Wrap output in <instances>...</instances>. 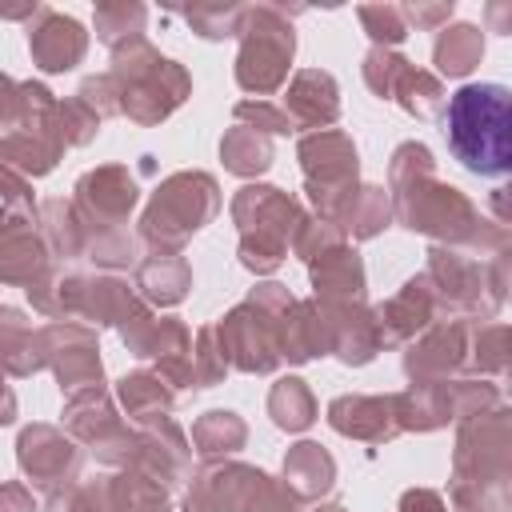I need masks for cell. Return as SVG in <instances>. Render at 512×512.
Returning a JSON list of instances; mask_svg holds the SVG:
<instances>
[{
	"instance_id": "obj_3",
	"label": "cell",
	"mask_w": 512,
	"mask_h": 512,
	"mask_svg": "<svg viewBox=\"0 0 512 512\" xmlns=\"http://www.w3.org/2000/svg\"><path fill=\"white\" fill-rule=\"evenodd\" d=\"M116 80H120L116 108H124L140 124H152V120L168 116L188 92V76L172 60L156 56L144 40H136L128 52L116 56Z\"/></svg>"
},
{
	"instance_id": "obj_19",
	"label": "cell",
	"mask_w": 512,
	"mask_h": 512,
	"mask_svg": "<svg viewBox=\"0 0 512 512\" xmlns=\"http://www.w3.org/2000/svg\"><path fill=\"white\" fill-rule=\"evenodd\" d=\"M480 32L472 28V24H460V28H452V32H444L440 36V44H436V64H440V72H448V76H464L476 60H480Z\"/></svg>"
},
{
	"instance_id": "obj_11",
	"label": "cell",
	"mask_w": 512,
	"mask_h": 512,
	"mask_svg": "<svg viewBox=\"0 0 512 512\" xmlns=\"http://www.w3.org/2000/svg\"><path fill=\"white\" fill-rule=\"evenodd\" d=\"M40 268H44V252L32 236V224H20V220L4 216V224H0V280H16V284L36 288Z\"/></svg>"
},
{
	"instance_id": "obj_27",
	"label": "cell",
	"mask_w": 512,
	"mask_h": 512,
	"mask_svg": "<svg viewBox=\"0 0 512 512\" xmlns=\"http://www.w3.org/2000/svg\"><path fill=\"white\" fill-rule=\"evenodd\" d=\"M0 512H32V500L24 496V488L8 484V488H0Z\"/></svg>"
},
{
	"instance_id": "obj_25",
	"label": "cell",
	"mask_w": 512,
	"mask_h": 512,
	"mask_svg": "<svg viewBox=\"0 0 512 512\" xmlns=\"http://www.w3.org/2000/svg\"><path fill=\"white\" fill-rule=\"evenodd\" d=\"M236 16H240V8H196V12H188V20H196L200 28H204V36H232V24H236Z\"/></svg>"
},
{
	"instance_id": "obj_28",
	"label": "cell",
	"mask_w": 512,
	"mask_h": 512,
	"mask_svg": "<svg viewBox=\"0 0 512 512\" xmlns=\"http://www.w3.org/2000/svg\"><path fill=\"white\" fill-rule=\"evenodd\" d=\"M404 512H444L436 492H408L404 496Z\"/></svg>"
},
{
	"instance_id": "obj_17",
	"label": "cell",
	"mask_w": 512,
	"mask_h": 512,
	"mask_svg": "<svg viewBox=\"0 0 512 512\" xmlns=\"http://www.w3.org/2000/svg\"><path fill=\"white\" fill-rule=\"evenodd\" d=\"M284 476L292 480L296 496H320L332 484V460L316 444H296L292 456L284 460Z\"/></svg>"
},
{
	"instance_id": "obj_22",
	"label": "cell",
	"mask_w": 512,
	"mask_h": 512,
	"mask_svg": "<svg viewBox=\"0 0 512 512\" xmlns=\"http://www.w3.org/2000/svg\"><path fill=\"white\" fill-rule=\"evenodd\" d=\"M244 440V424L232 416V412H208L200 424H196V444L200 452H232L236 444Z\"/></svg>"
},
{
	"instance_id": "obj_23",
	"label": "cell",
	"mask_w": 512,
	"mask_h": 512,
	"mask_svg": "<svg viewBox=\"0 0 512 512\" xmlns=\"http://www.w3.org/2000/svg\"><path fill=\"white\" fill-rule=\"evenodd\" d=\"M120 396H124L132 416H160L164 412V392H160V380H152V376H128L120 384Z\"/></svg>"
},
{
	"instance_id": "obj_8",
	"label": "cell",
	"mask_w": 512,
	"mask_h": 512,
	"mask_svg": "<svg viewBox=\"0 0 512 512\" xmlns=\"http://www.w3.org/2000/svg\"><path fill=\"white\" fill-rule=\"evenodd\" d=\"M364 76H368V84H372L380 96H396V100H400L408 112H416V116H428V112L436 108V100H440V80H436V76L416 72L408 60L388 56V52H380V48L368 56Z\"/></svg>"
},
{
	"instance_id": "obj_2",
	"label": "cell",
	"mask_w": 512,
	"mask_h": 512,
	"mask_svg": "<svg viewBox=\"0 0 512 512\" xmlns=\"http://www.w3.org/2000/svg\"><path fill=\"white\" fill-rule=\"evenodd\" d=\"M392 176H396V212L408 228H420V232H440V236H476V212L472 204L440 184L432 176V156L428 148L420 144H404L396 152V164H392Z\"/></svg>"
},
{
	"instance_id": "obj_21",
	"label": "cell",
	"mask_w": 512,
	"mask_h": 512,
	"mask_svg": "<svg viewBox=\"0 0 512 512\" xmlns=\"http://www.w3.org/2000/svg\"><path fill=\"white\" fill-rule=\"evenodd\" d=\"M268 408H272V416H276L280 428H304L312 420V412H316L312 408V396H308V388L300 380H280L276 392H272V400H268Z\"/></svg>"
},
{
	"instance_id": "obj_30",
	"label": "cell",
	"mask_w": 512,
	"mask_h": 512,
	"mask_svg": "<svg viewBox=\"0 0 512 512\" xmlns=\"http://www.w3.org/2000/svg\"><path fill=\"white\" fill-rule=\"evenodd\" d=\"M328 512H340V508H328Z\"/></svg>"
},
{
	"instance_id": "obj_4",
	"label": "cell",
	"mask_w": 512,
	"mask_h": 512,
	"mask_svg": "<svg viewBox=\"0 0 512 512\" xmlns=\"http://www.w3.org/2000/svg\"><path fill=\"white\" fill-rule=\"evenodd\" d=\"M236 220H240V232H244V264L256 268V272H268L280 264L284 256V244L292 232H300V212L292 200H284L276 188H244L236 196Z\"/></svg>"
},
{
	"instance_id": "obj_24",
	"label": "cell",
	"mask_w": 512,
	"mask_h": 512,
	"mask_svg": "<svg viewBox=\"0 0 512 512\" xmlns=\"http://www.w3.org/2000/svg\"><path fill=\"white\" fill-rule=\"evenodd\" d=\"M360 16H364V24L372 28L376 40H404V24H400L396 8H364Z\"/></svg>"
},
{
	"instance_id": "obj_14",
	"label": "cell",
	"mask_w": 512,
	"mask_h": 512,
	"mask_svg": "<svg viewBox=\"0 0 512 512\" xmlns=\"http://www.w3.org/2000/svg\"><path fill=\"white\" fill-rule=\"evenodd\" d=\"M336 84L332 76L324 72H300L292 92H288V120H300V124H328L336 120Z\"/></svg>"
},
{
	"instance_id": "obj_12",
	"label": "cell",
	"mask_w": 512,
	"mask_h": 512,
	"mask_svg": "<svg viewBox=\"0 0 512 512\" xmlns=\"http://www.w3.org/2000/svg\"><path fill=\"white\" fill-rule=\"evenodd\" d=\"M32 56L48 72H64L84 56V32L68 16H44V24L32 32Z\"/></svg>"
},
{
	"instance_id": "obj_26",
	"label": "cell",
	"mask_w": 512,
	"mask_h": 512,
	"mask_svg": "<svg viewBox=\"0 0 512 512\" xmlns=\"http://www.w3.org/2000/svg\"><path fill=\"white\" fill-rule=\"evenodd\" d=\"M236 116H240V120H256V124H264L268 132H292V120H288L280 108H268V104H240Z\"/></svg>"
},
{
	"instance_id": "obj_6",
	"label": "cell",
	"mask_w": 512,
	"mask_h": 512,
	"mask_svg": "<svg viewBox=\"0 0 512 512\" xmlns=\"http://www.w3.org/2000/svg\"><path fill=\"white\" fill-rule=\"evenodd\" d=\"M300 160L308 172V192L324 216H340L356 196V152L340 132H316L300 144Z\"/></svg>"
},
{
	"instance_id": "obj_7",
	"label": "cell",
	"mask_w": 512,
	"mask_h": 512,
	"mask_svg": "<svg viewBox=\"0 0 512 512\" xmlns=\"http://www.w3.org/2000/svg\"><path fill=\"white\" fill-rule=\"evenodd\" d=\"M292 60V28L280 20L276 8H260L252 12V28L244 36L240 48V64H236V80L248 92H272Z\"/></svg>"
},
{
	"instance_id": "obj_13",
	"label": "cell",
	"mask_w": 512,
	"mask_h": 512,
	"mask_svg": "<svg viewBox=\"0 0 512 512\" xmlns=\"http://www.w3.org/2000/svg\"><path fill=\"white\" fill-rule=\"evenodd\" d=\"M80 204H88V216H124L136 200V184L128 176V168H100L92 176L80 180Z\"/></svg>"
},
{
	"instance_id": "obj_18",
	"label": "cell",
	"mask_w": 512,
	"mask_h": 512,
	"mask_svg": "<svg viewBox=\"0 0 512 512\" xmlns=\"http://www.w3.org/2000/svg\"><path fill=\"white\" fill-rule=\"evenodd\" d=\"M140 288H144L152 300H160V304L180 300L184 288H188V268H184V260H180V256H156V260H148V264L140 268Z\"/></svg>"
},
{
	"instance_id": "obj_9",
	"label": "cell",
	"mask_w": 512,
	"mask_h": 512,
	"mask_svg": "<svg viewBox=\"0 0 512 512\" xmlns=\"http://www.w3.org/2000/svg\"><path fill=\"white\" fill-rule=\"evenodd\" d=\"M332 428L348 432V436H364V440H384L396 436L400 420H396V400H368V396H344L328 408Z\"/></svg>"
},
{
	"instance_id": "obj_5",
	"label": "cell",
	"mask_w": 512,
	"mask_h": 512,
	"mask_svg": "<svg viewBox=\"0 0 512 512\" xmlns=\"http://www.w3.org/2000/svg\"><path fill=\"white\" fill-rule=\"evenodd\" d=\"M216 204H220V196H216V184L208 176L180 172L168 184H160L152 208L144 212V236L152 244L176 248L180 240H188L216 212Z\"/></svg>"
},
{
	"instance_id": "obj_20",
	"label": "cell",
	"mask_w": 512,
	"mask_h": 512,
	"mask_svg": "<svg viewBox=\"0 0 512 512\" xmlns=\"http://www.w3.org/2000/svg\"><path fill=\"white\" fill-rule=\"evenodd\" d=\"M268 156H272V148H268L264 136H256V128H244L240 124L224 140V160H228L232 172H264L268 168Z\"/></svg>"
},
{
	"instance_id": "obj_29",
	"label": "cell",
	"mask_w": 512,
	"mask_h": 512,
	"mask_svg": "<svg viewBox=\"0 0 512 512\" xmlns=\"http://www.w3.org/2000/svg\"><path fill=\"white\" fill-rule=\"evenodd\" d=\"M12 412H16V400H12V392L4 388V380H0V424H8L12 420Z\"/></svg>"
},
{
	"instance_id": "obj_10",
	"label": "cell",
	"mask_w": 512,
	"mask_h": 512,
	"mask_svg": "<svg viewBox=\"0 0 512 512\" xmlns=\"http://www.w3.org/2000/svg\"><path fill=\"white\" fill-rule=\"evenodd\" d=\"M76 464V448L68 440H60L52 428H28L20 436V468L36 480V484H56L64 472H72Z\"/></svg>"
},
{
	"instance_id": "obj_1",
	"label": "cell",
	"mask_w": 512,
	"mask_h": 512,
	"mask_svg": "<svg viewBox=\"0 0 512 512\" xmlns=\"http://www.w3.org/2000/svg\"><path fill=\"white\" fill-rule=\"evenodd\" d=\"M444 136L456 160L480 176L512 168V96L504 84H468L448 100Z\"/></svg>"
},
{
	"instance_id": "obj_16",
	"label": "cell",
	"mask_w": 512,
	"mask_h": 512,
	"mask_svg": "<svg viewBox=\"0 0 512 512\" xmlns=\"http://www.w3.org/2000/svg\"><path fill=\"white\" fill-rule=\"evenodd\" d=\"M464 360V340H460V328L456 324H440L428 340H420L412 352H408V372L412 376H444L452 372L456 364Z\"/></svg>"
},
{
	"instance_id": "obj_15",
	"label": "cell",
	"mask_w": 512,
	"mask_h": 512,
	"mask_svg": "<svg viewBox=\"0 0 512 512\" xmlns=\"http://www.w3.org/2000/svg\"><path fill=\"white\" fill-rule=\"evenodd\" d=\"M432 316V292H428V280H408L404 292L380 308V332L384 340H400L416 328H424Z\"/></svg>"
}]
</instances>
